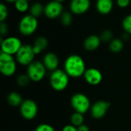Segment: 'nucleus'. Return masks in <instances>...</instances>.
Returning a JSON list of instances; mask_svg holds the SVG:
<instances>
[{"mask_svg": "<svg viewBox=\"0 0 131 131\" xmlns=\"http://www.w3.org/2000/svg\"><path fill=\"white\" fill-rule=\"evenodd\" d=\"M35 131H55V129L48 124H41L36 127Z\"/></svg>", "mask_w": 131, "mask_h": 131, "instance_id": "28", "label": "nucleus"}, {"mask_svg": "<svg viewBox=\"0 0 131 131\" xmlns=\"http://www.w3.org/2000/svg\"><path fill=\"white\" fill-rule=\"evenodd\" d=\"M19 110L21 117L27 120H31L35 119L38 112L37 103L31 99L24 100V101L19 107Z\"/></svg>", "mask_w": 131, "mask_h": 131, "instance_id": "9", "label": "nucleus"}, {"mask_svg": "<svg viewBox=\"0 0 131 131\" xmlns=\"http://www.w3.org/2000/svg\"><path fill=\"white\" fill-rule=\"evenodd\" d=\"M61 131H78V127L72 124H67L62 128Z\"/></svg>", "mask_w": 131, "mask_h": 131, "instance_id": "31", "label": "nucleus"}, {"mask_svg": "<svg viewBox=\"0 0 131 131\" xmlns=\"http://www.w3.org/2000/svg\"><path fill=\"white\" fill-rule=\"evenodd\" d=\"M48 46V41L45 37L39 36L38 37L34 42L33 50L35 55L40 54L43 50H45Z\"/></svg>", "mask_w": 131, "mask_h": 131, "instance_id": "17", "label": "nucleus"}, {"mask_svg": "<svg viewBox=\"0 0 131 131\" xmlns=\"http://www.w3.org/2000/svg\"><path fill=\"white\" fill-rule=\"evenodd\" d=\"M5 2H15V1H17V0H5Z\"/></svg>", "mask_w": 131, "mask_h": 131, "instance_id": "33", "label": "nucleus"}, {"mask_svg": "<svg viewBox=\"0 0 131 131\" xmlns=\"http://www.w3.org/2000/svg\"><path fill=\"white\" fill-rule=\"evenodd\" d=\"M27 1H30V0H27Z\"/></svg>", "mask_w": 131, "mask_h": 131, "instance_id": "35", "label": "nucleus"}, {"mask_svg": "<svg viewBox=\"0 0 131 131\" xmlns=\"http://www.w3.org/2000/svg\"><path fill=\"white\" fill-rule=\"evenodd\" d=\"M64 12V7L61 2L51 0L45 5V15L51 19L60 18Z\"/></svg>", "mask_w": 131, "mask_h": 131, "instance_id": "11", "label": "nucleus"}, {"mask_svg": "<svg viewBox=\"0 0 131 131\" xmlns=\"http://www.w3.org/2000/svg\"><path fill=\"white\" fill-rule=\"evenodd\" d=\"M109 49L112 53H118L121 52L124 49L123 40L118 38L113 39L109 42Z\"/></svg>", "mask_w": 131, "mask_h": 131, "instance_id": "20", "label": "nucleus"}, {"mask_svg": "<svg viewBox=\"0 0 131 131\" xmlns=\"http://www.w3.org/2000/svg\"><path fill=\"white\" fill-rule=\"evenodd\" d=\"M71 106L75 112L84 114L90 111L91 103L88 96L82 93H77L71 98Z\"/></svg>", "mask_w": 131, "mask_h": 131, "instance_id": "3", "label": "nucleus"}, {"mask_svg": "<svg viewBox=\"0 0 131 131\" xmlns=\"http://www.w3.org/2000/svg\"><path fill=\"white\" fill-rule=\"evenodd\" d=\"M15 8L20 12H25L29 10V4L27 0H17L15 2Z\"/></svg>", "mask_w": 131, "mask_h": 131, "instance_id": "22", "label": "nucleus"}, {"mask_svg": "<svg viewBox=\"0 0 131 131\" xmlns=\"http://www.w3.org/2000/svg\"><path fill=\"white\" fill-rule=\"evenodd\" d=\"M86 69V64L84 59L77 54L68 56L64 63V70L70 78L76 79L84 76Z\"/></svg>", "mask_w": 131, "mask_h": 131, "instance_id": "1", "label": "nucleus"}, {"mask_svg": "<svg viewBox=\"0 0 131 131\" xmlns=\"http://www.w3.org/2000/svg\"><path fill=\"white\" fill-rule=\"evenodd\" d=\"M84 123V114L74 112L71 117V124L74 125L76 127H78L83 125Z\"/></svg>", "mask_w": 131, "mask_h": 131, "instance_id": "21", "label": "nucleus"}, {"mask_svg": "<svg viewBox=\"0 0 131 131\" xmlns=\"http://www.w3.org/2000/svg\"><path fill=\"white\" fill-rule=\"evenodd\" d=\"M78 131H90V129L88 127V126H87L86 124H83L80 127H78Z\"/></svg>", "mask_w": 131, "mask_h": 131, "instance_id": "32", "label": "nucleus"}, {"mask_svg": "<svg viewBox=\"0 0 131 131\" xmlns=\"http://www.w3.org/2000/svg\"><path fill=\"white\" fill-rule=\"evenodd\" d=\"M42 63L48 71L53 72L58 69L59 59L55 53L49 52L43 56Z\"/></svg>", "mask_w": 131, "mask_h": 131, "instance_id": "14", "label": "nucleus"}, {"mask_svg": "<svg viewBox=\"0 0 131 131\" xmlns=\"http://www.w3.org/2000/svg\"><path fill=\"white\" fill-rule=\"evenodd\" d=\"M31 81V80L27 73L26 74H25V73L20 74L16 79V83L20 87H26L27 86L29 85Z\"/></svg>", "mask_w": 131, "mask_h": 131, "instance_id": "24", "label": "nucleus"}, {"mask_svg": "<svg viewBox=\"0 0 131 131\" xmlns=\"http://www.w3.org/2000/svg\"><path fill=\"white\" fill-rule=\"evenodd\" d=\"M28 11L31 15L38 19L42 14H45V5L41 2H36L30 6Z\"/></svg>", "mask_w": 131, "mask_h": 131, "instance_id": "19", "label": "nucleus"}, {"mask_svg": "<svg viewBox=\"0 0 131 131\" xmlns=\"http://www.w3.org/2000/svg\"><path fill=\"white\" fill-rule=\"evenodd\" d=\"M84 78L89 85L97 86L101 83L103 80V75L98 69L91 67L86 69L84 74Z\"/></svg>", "mask_w": 131, "mask_h": 131, "instance_id": "12", "label": "nucleus"}, {"mask_svg": "<svg viewBox=\"0 0 131 131\" xmlns=\"http://www.w3.org/2000/svg\"><path fill=\"white\" fill-rule=\"evenodd\" d=\"M101 40L99 36L97 35H90L88 36L84 41L83 46L84 48L89 52H92L96 50L97 49L99 48V46H101Z\"/></svg>", "mask_w": 131, "mask_h": 131, "instance_id": "15", "label": "nucleus"}, {"mask_svg": "<svg viewBox=\"0 0 131 131\" xmlns=\"http://www.w3.org/2000/svg\"><path fill=\"white\" fill-rule=\"evenodd\" d=\"M22 45L20 39L16 36L1 38V52L12 56H15Z\"/></svg>", "mask_w": 131, "mask_h": 131, "instance_id": "6", "label": "nucleus"}, {"mask_svg": "<svg viewBox=\"0 0 131 131\" xmlns=\"http://www.w3.org/2000/svg\"><path fill=\"white\" fill-rule=\"evenodd\" d=\"M131 0H117V4L121 8H126L130 4Z\"/></svg>", "mask_w": 131, "mask_h": 131, "instance_id": "30", "label": "nucleus"}, {"mask_svg": "<svg viewBox=\"0 0 131 131\" xmlns=\"http://www.w3.org/2000/svg\"><path fill=\"white\" fill-rule=\"evenodd\" d=\"M8 28L7 24L5 22H2L0 23V33L2 36H5L8 34Z\"/></svg>", "mask_w": 131, "mask_h": 131, "instance_id": "29", "label": "nucleus"}, {"mask_svg": "<svg viewBox=\"0 0 131 131\" xmlns=\"http://www.w3.org/2000/svg\"><path fill=\"white\" fill-rule=\"evenodd\" d=\"M16 59L13 56L1 52L0 53V71L6 77L13 76L17 69Z\"/></svg>", "mask_w": 131, "mask_h": 131, "instance_id": "4", "label": "nucleus"}, {"mask_svg": "<svg viewBox=\"0 0 131 131\" xmlns=\"http://www.w3.org/2000/svg\"><path fill=\"white\" fill-rule=\"evenodd\" d=\"M35 54L33 50V46L23 44L15 55V59L18 64L24 66H28L35 61Z\"/></svg>", "mask_w": 131, "mask_h": 131, "instance_id": "7", "label": "nucleus"}, {"mask_svg": "<svg viewBox=\"0 0 131 131\" xmlns=\"http://www.w3.org/2000/svg\"><path fill=\"white\" fill-rule=\"evenodd\" d=\"M54 1H57V2H64L65 0H54Z\"/></svg>", "mask_w": 131, "mask_h": 131, "instance_id": "34", "label": "nucleus"}, {"mask_svg": "<svg viewBox=\"0 0 131 131\" xmlns=\"http://www.w3.org/2000/svg\"><path fill=\"white\" fill-rule=\"evenodd\" d=\"M111 103L105 100H98L91 105L90 113L91 117L95 120H100L103 118L107 113Z\"/></svg>", "mask_w": 131, "mask_h": 131, "instance_id": "10", "label": "nucleus"}, {"mask_svg": "<svg viewBox=\"0 0 131 131\" xmlns=\"http://www.w3.org/2000/svg\"><path fill=\"white\" fill-rule=\"evenodd\" d=\"M96 9L102 15L109 14L114 7L113 0H97L96 1Z\"/></svg>", "mask_w": 131, "mask_h": 131, "instance_id": "16", "label": "nucleus"}, {"mask_svg": "<svg viewBox=\"0 0 131 131\" xmlns=\"http://www.w3.org/2000/svg\"><path fill=\"white\" fill-rule=\"evenodd\" d=\"M38 26V19L31 15L30 14L25 15L23 16L18 23V30L19 32L25 36H28L35 33Z\"/></svg>", "mask_w": 131, "mask_h": 131, "instance_id": "5", "label": "nucleus"}, {"mask_svg": "<svg viewBox=\"0 0 131 131\" xmlns=\"http://www.w3.org/2000/svg\"><path fill=\"white\" fill-rule=\"evenodd\" d=\"M90 6V0H71L69 5L71 12L76 15H81L87 12Z\"/></svg>", "mask_w": 131, "mask_h": 131, "instance_id": "13", "label": "nucleus"}, {"mask_svg": "<svg viewBox=\"0 0 131 131\" xmlns=\"http://www.w3.org/2000/svg\"><path fill=\"white\" fill-rule=\"evenodd\" d=\"M99 36L101 38V42H110L114 39L112 32L108 29H105L102 31Z\"/></svg>", "mask_w": 131, "mask_h": 131, "instance_id": "26", "label": "nucleus"}, {"mask_svg": "<svg viewBox=\"0 0 131 131\" xmlns=\"http://www.w3.org/2000/svg\"><path fill=\"white\" fill-rule=\"evenodd\" d=\"M71 13L72 12H67V11L63 12V13L60 16V20H61V22L63 25L69 26L71 24V22L73 21V15Z\"/></svg>", "mask_w": 131, "mask_h": 131, "instance_id": "23", "label": "nucleus"}, {"mask_svg": "<svg viewBox=\"0 0 131 131\" xmlns=\"http://www.w3.org/2000/svg\"><path fill=\"white\" fill-rule=\"evenodd\" d=\"M70 77L64 69H58L51 72L49 78L51 87L58 92L63 91L67 89L69 85Z\"/></svg>", "mask_w": 131, "mask_h": 131, "instance_id": "2", "label": "nucleus"}, {"mask_svg": "<svg viewBox=\"0 0 131 131\" xmlns=\"http://www.w3.org/2000/svg\"><path fill=\"white\" fill-rule=\"evenodd\" d=\"M8 10L7 5L5 3L1 2L0 3V21L1 22H5V20L8 17Z\"/></svg>", "mask_w": 131, "mask_h": 131, "instance_id": "27", "label": "nucleus"}, {"mask_svg": "<svg viewBox=\"0 0 131 131\" xmlns=\"http://www.w3.org/2000/svg\"><path fill=\"white\" fill-rule=\"evenodd\" d=\"M7 101L11 107H18L21 106L24 100L22 97L18 92H11L7 97Z\"/></svg>", "mask_w": 131, "mask_h": 131, "instance_id": "18", "label": "nucleus"}, {"mask_svg": "<svg viewBox=\"0 0 131 131\" xmlns=\"http://www.w3.org/2000/svg\"><path fill=\"white\" fill-rule=\"evenodd\" d=\"M47 69L42 61L35 60L27 68V74L31 81L38 83L41 81L46 75Z\"/></svg>", "mask_w": 131, "mask_h": 131, "instance_id": "8", "label": "nucleus"}, {"mask_svg": "<svg viewBox=\"0 0 131 131\" xmlns=\"http://www.w3.org/2000/svg\"><path fill=\"white\" fill-rule=\"evenodd\" d=\"M122 27L125 32L131 35V14H129L124 17L122 21Z\"/></svg>", "mask_w": 131, "mask_h": 131, "instance_id": "25", "label": "nucleus"}]
</instances>
